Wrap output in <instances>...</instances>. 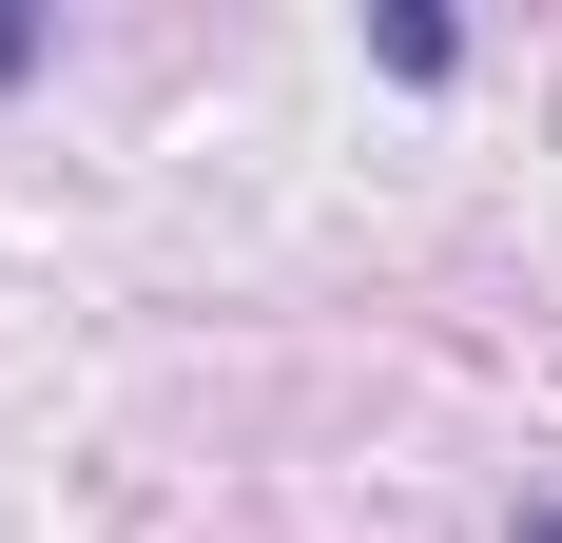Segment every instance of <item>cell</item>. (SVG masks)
Returning a JSON list of instances; mask_svg holds the SVG:
<instances>
[{"instance_id": "1", "label": "cell", "mask_w": 562, "mask_h": 543, "mask_svg": "<svg viewBox=\"0 0 562 543\" xmlns=\"http://www.w3.org/2000/svg\"><path fill=\"white\" fill-rule=\"evenodd\" d=\"M20 78H40V20H20V0H0V98H20Z\"/></svg>"}, {"instance_id": "2", "label": "cell", "mask_w": 562, "mask_h": 543, "mask_svg": "<svg viewBox=\"0 0 562 543\" xmlns=\"http://www.w3.org/2000/svg\"><path fill=\"white\" fill-rule=\"evenodd\" d=\"M524 543H562V505H524Z\"/></svg>"}]
</instances>
